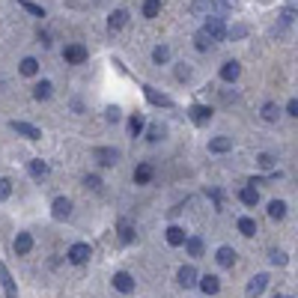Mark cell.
Masks as SVG:
<instances>
[{
	"mask_svg": "<svg viewBox=\"0 0 298 298\" xmlns=\"http://www.w3.org/2000/svg\"><path fill=\"white\" fill-rule=\"evenodd\" d=\"M93 158H96L102 167H113V164L120 161V152L110 149V146H96V149H93Z\"/></svg>",
	"mask_w": 298,
	"mask_h": 298,
	"instance_id": "6da1fadb",
	"label": "cell"
},
{
	"mask_svg": "<svg viewBox=\"0 0 298 298\" xmlns=\"http://www.w3.org/2000/svg\"><path fill=\"white\" fill-rule=\"evenodd\" d=\"M9 128H12L15 134H21V137H27V141H42V131H39L36 125H30V123H21V120H12V123H9Z\"/></svg>",
	"mask_w": 298,
	"mask_h": 298,
	"instance_id": "7a4b0ae2",
	"label": "cell"
},
{
	"mask_svg": "<svg viewBox=\"0 0 298 298\" xmlns=\"http://www.w3.org/2000/svg\"><path fill=\"white\" fill-rule=\"evenodd\" d=\"M215 12H218L215 0H191V15H197V18H215Z\"/></svg>",
	"mask_w": 298,
	"mask_h": 298,
	"instance_id": "3957f363",
	"label": "cell"
},
{
	"mask_svg": "<svg viewBox=\"0 0 298 298\" xmlns=\"http://www.w3.org/2000/svg\"><path fill=\"white\" fill-rule=\"evenodd\" d=\"M89 254H93V250H89V245H84V242H78V245H72L69 247V254H66V257H69V263H75V265H84L89 260Z\"/></svg>",
	"mask_w": 298,
	"mask_h": 298,
	"instance_id": "277c9868",
	"label": "cell"
},
{
	"mask_svg": "<svg viewBox=\"0 0 298 298\" xmlns=\"http://www.w3.org/2000/svg\"><path fill=\"white\" fill-rule=\"evenodd\" d=\"M203 30L209 33V39H212V42H221V39L227 36V27H224V21H221V18H209Z\"/></svg>",
	"mask_w": 298,
	"mask_h": 298,
	"instance_id": "5b68a950",
	"label": "cell"
},
{
	"mask_svg": "<svg viewBox=\"0 0 298 298\" xmlns=\"http://www.w3.org/2000/svg\"><path fill=\"white\" fill-rule=\"evenodd\" d=\"M51 215L57 218V221H66V218L72 215V200L69 197H57L54 206H51Z\"/></svg>",
	"mask_w": 298,
	"mask_h": 298,
	"instance_id": "8992f818",
	"label": "cell"
},
{
	"mask_svg": "<svg viewBox=\"0 0 298 298\" xmlns=\"http://www.w3.org/2000/svg\"><path fill=\"white\" fill-rule=\"evenodd\" d=\"M87 57H89V51L84 45H66V51H63V60L66 63H84Z\"/></svg>",
	"mask_w": 298,
	"mask_h": 298,
	"instance_id": "52a82bcc",
	"label": "cell"
},
{
	"mask_svg": "<svg viewBox=\"0 0 298 298\" xmlns=\"http://www.w3.org/2000/svg\"><path fill=\"white\" fill-rule=\"evenodd\" d=\"M265 286H268V274H257V278H250V283H247V298H260L265 292Z\"/></svg>",
	"mask_w": 298,
	"mask_h": 298,
	"instance_id": "ba28073f",
	"label": "cell"
},
{
	"mask_svg": "<svg viewBox=\"0 0 298 298\" xmlns=\"http://www.w3.org/2000/svg\"><path fill=\"white\" fill-rule=\"evenodd\" d=\"M143 96H146V102L149 105H158V107H170V96H164V93H158L155 87H143Z\"/></svg>",
	"mask_w": 298,
	"mask_h": 298,
	"instance_id": "9c48e42d",
	"label": "cell"
},
{
	"mask_svg": "<svg viewBox=\"0 0 298 298\" xmlns=\"http://www.w3.org/2000/svg\"><path fill=\"white\" fill-rule=\"evenodd\" d=\"M113 289H120V292H134V278L128 274V271H117L113 274Z\"/></svg>",
	"mask_w": 298,
	"mask_h": 298,
	"instance_id": "30bf717a",
	"label": "cell"
},
{
	"mask_svg": "<svg viewBox=\"0 0 298 298\" xmlns=\"http://www.w3.org/2000/svg\"><path fill=\"white\" fill-rule=\"evenodd\" d=\"M0 283H3V292L6 298H18V289H15V281H12V274H9V268L0 263Z\"/></svg>",
	"mask_w": 298,
	"mask_h": 298,
	"instance_id": "8fae6325",
	"label": "cell"
},
{
	"mask_svg": "<svg viewBox=\"0 0 298 298\" xmlns=\"http://www.w3.org/2000/svg\"><path fill=\"white\" fill-rule=\"evenodd\" d=\"M188 113H191V120H194L197 125H206V123L212 120V107H206V105H194Z\"/></svg>",
	"mask_w": 298,
	"mask_h": 298,
	"instance_id": "7c38bea8",
	"label": "cell"
},
{
	"mask_svg": "<svg viewBox=\"0 0 298 298\" xmlns=\"http://www.w3.org/2000/svg\"><path fill=\"white\" fill-rule=\"evenodd\" d=\"M176 281L182 283V286H194V283H197V268H194V265H182L179 274H176Z\"/></svg>",
	"mask_w": 298,
	"mask_h": 298,
	"instance_id": "4fadbf2b",
	"label": "cell"
},
{
	"mask_svg": "<svg viewBox=\"0 0 298 298\" xmlns=\"http://www.w3.org/2000/svg\"><path fill=\"white\" fill-rule=\"evenodd\" d=\"M185 242H188V236H185L182 227H167V245L179 247V245H185Z\"/></svg>",
	"mask_w": 298,
	"mask_h": 298,
	"instance_id": "5bb4252c",
	"label": "cell"
},
{
	"mask_svg": "<svg viewBox=\"0 0 298 298\" xmlns=\"http://www.w3.org/2000/svg\"><path fill=\"white\" fill-rule=\"evenodd\" d=\"M239 72H242V66H239L236 60H230V63H224V66H221V78H224L227 84H233V81L239 78Z\"/></svg>",
	"mask_w": 298,
	"mask_h": 298,
	"instance_id": "9a60e30c",
	"label": "cell"
},
{
	"mask_svg": "<svg viewBox=\"0 0 298 298\" xmlns=\"http://www.w3.org/2000/svg\"><path fill=\"white\" fill-rule=\"evenodd\" d=\"M125 21H128V12L125 9H117V12H110V18H107V27L110 30H123Z\"/></svg>",
	"mask_w": 298,
	"mask_h": 298,
	"instance_id": "2e32d148",
	"label": "cell"
},
{
	"mask_svg": "<svg viewBox=\"0 0 298 298\" xmlns=\"http://www.w3.org/2000/svg\"><path fill=\"white\" fill-rule=\"evenodd\" d=\"M233 149V137H215V141H209V152H230Z\"/></svg>",
	"mask_w": 298,
	"mask_h": 298,
	"instance_id": "e0dca14e",
	"label": "cell"
},
{
	"mask_svg": "<svg viewBox=\"0 0 298 298\" xmlns=\"http://www.w3.org/2000/svg\"><path fill=\"white\" fill-rule=\"evenodd\" d=\"M30 247H33V236H30V233H18L15 254H30Z\"/></svg>",
	"mask_w": 298,
	"mask_h": 298,
	"instance_id": "ac0fdd59",
	"label": "cell"
},
{
	"mask_svg": "<svg viewBox=\"0 0 298 298\" xmlns=\"http://www.w3.org/2000/svg\"><path fill=\"white\" fill-rule=\"evenodd\" d=\"M268 218H271V221L286 218V203H283V200H271V203H268Z\"/></svg>",
	"mask_w": 298,
	"mask_h": 298,
	"instance_id": "d6986e66",
	"label": "cell"
},
{
	"mask_svg": "<svg viewBox=\"0 0 298 298\" xmlns=\"http://www.w3.org/2000/svg\"><path fill=\"white\" fill-rule=\"evenodd\" d=\"M215 260H218V265H221V268H230V265L236 263V250H233V247H221Z\"/></svg>",
	"mask_w": 298,
	"mask_h": 298,
	"instance_id": "ffe728a7",
	"label": "cell"
},
{
	"mask_svg": "<svg viewBox=\"0 0 298 298\" xmlns=\"http://www.w3.org/2000/svg\"><path fill=\"white\" fill-rule=\"evenodd\" d=\"M51 93H54L51 81H39V84L33 87V99H39V102H45V99H51Z\"/></svg>",
	"mask_w": 298,
	"mask_h": 298,
	"instance_id": "44dd1931",
	"label": "cell"
},
{
	"mask_svg": "<svg viewBox=\"0 0 298 298\" xmlns=\"http://www.w3.org/2000/svg\"><path fill=\"white\" fill-rule=\"evenodd\" d=\"M200 289H203L206 295H215V292L221 289V283H218V278H215V274H206V278H200Z\"/></svg>",
	"mask_w": 298,
	"mask_h": 298,
	"instance_id": "7402d4cb",
	"label": "cell"
},
{
	"mask_svg": "<svg viewBox=\"0 0 298 298\" xmlns=\"http://www.w3.org/2000/svg\"><path fill=\"white\" fill-rule=\"evenodd\" d=\"M263 120L265 123H278V120H281V107L274 105V102H265L263 105Z\"/></svg>",
	"mask_w": 298,
	"mask_h": 298,
	"instance_id": "603a6c76",
	"label": "cell"
},
{
	"mask_svg": "<svg viewBox=\"0 0 298 298\" xmlns=\"http://www.w3.org/2000/svg\"><path fill=\"white\" fill-rule=\"evenodd\" d=\"M152 179V164H137V170H134V182L137 185H146Z\"/></svg>",
	"mask_w": 298,
	"mask_h": 298,
	"instance_id": "cb8c5ba5",
	"label": "cell"
},
{
	"mask_svg": "<svg viewBox=\"0 0 298 298\" xmlns=\"http://www.w3.org/2000/svg\"><path fill=\"white\" fill-rule=\"evenodd\" d=\"M239 200H242L245 206H257V200H260V191L247 185V188H242V191H239Z\"/></svg>",
	"mask_w": 298,
	"mask_h": 298,
	"instance_id": "d4e9b609",
	"label": "cell"
},
{
	"mask_svg": "<svg viewBox=\"0 0 298 298\" xmlns=\"http://www.w3.org/2000/svg\"><path fill=\"white\" fill-rule=\"evenodd\" d=\"M239 233L247 236V239L257 236V221H254V218H239Z\"/></svg>",
	"mask_w": 298,
	"mask_h": 298,
	"instance_id": "484cf974",
	"label": "cell"
},
{
	"mask_svg": "<svg viewBox=\"0 0 298 298\" xmlns=\"http://www.w3.org/2000/svg\"><path fill=\"white\" fill-rule=\"evenodd\" d=\"M27 167H30V173H33L36 179H42V176H48V164H45L42 158H33V161H30Z\"/></svg>",
	"mask_w": 298,
	"mask_h": 298,
	"instance_id": "4316f807",
	"label": "cell"
},
{
	"mask_svg": "<svg viewBox=\"0 0 298 298\" xmlns=\"http://www.w3.org/2000/svg\"><path fill=\"white\" fill-rule=\"evenodd\" d=\"M185 247H188L191 257H203V239H200V236H191V239L185 242Z\"/></svg>",
	"mask_w": 298,
	"mask_h": 298,
	"instance_id": "83f0119b",
	"label": "cell"
},
{
	"mask_svg": "<svg viewBox=\"0 0 298 298\" xmlns=\"http://www.w3.org/2000/svg\"><path fill=\"white\" fill-rule=\"evenodd\" d=\"M194 45H197L200 51H209V48H212V45H215V42H212V39H209V33H206V30H200V33L194 36Z\"/></svg>",
	"mask_w": 298,
	"mask_h": 298,
	"instance_id": "f1b7e54d",
	"label": "cell"
},
{
	"mask_svg": "<svg viewBox=\"0 0 298 298\" xmlns=\"http://www.w3.org/2000/svg\"><path fill=\"white\" fill-rule=\"evenodd\" d=\"M36 72H39V63H36L33 57H24V60H21V75L30 78V75H36Z\"/></svg>",
	"mask_w": 298,
	"mask_h": 298,
	"instance_id": "f546056e",
	"label": "cell"
},
{
	"mask_svg": "<svg viewBox=\"0 0 298 298\" xmlns=\"http://www.w3.org/2000/svg\"><path fill=\"white\" fill-rule=\"evenodd\" d=\"M158 12H161V0H146L143 3V15L146 18H155Z\"/></svg>",
	"mask_w": 298,
	"mask_h": 298,
	"instance_id": "4dcf8cb0",
	"label": "cell"
},
{
	"mask_svg": "<svg viewBox=\"0 0 298 298\" xmlns=\"http://www.w3.org/2000/svg\"><path fill=\"white\" fill-rule=\"evenodd\" d=\"M128 131H131V137H137V134L143 131V117L141 113H134V117L128 120Z\"/></svg>",
	"mask_w": 298,
	"mask_h": 298,
	"instance_id": "1f68e13d",
	"label": "cell"
},
{
	"mask_svg": "<svg viewBox=\"0 0 298 298\" xmlns=\"http://www.w3.org/2000/svg\"><path fill=\"white\" fill-rule=\"evenodd\" d=\"M152 60H155L158 66H161V63H167V60H170V48H167V45H158L155 51H152Z\"/></svg>",
	"mask_w": 298,
	"mask_h": 298,
	"instance_id": "d6a6232c",
	"label": "cell"
},
{
	"mask_svg": "<svg viewBox=\"0 0 298 298\" xmlns=\"http://www.w3.org/2000/svg\"><path fill=\"white\" fill-rule=\"evenodd\" d=\"M18 6H21V9H27V12L36 15V18H45V9H42V6H36V3H30V0H21Z\"/></svg>",
	"mask_w": 298,
	"mask_h": 298,
	"instance_id": "836d02e7",
	"label": "cell"
},
{
	"mask_svg": "<svg viewBox=\"0 0 298 298\" xmlns=\"http://www.w3.org/2000/svg\"><path fill=\"white\" fill-rule=\"evenodd\" d=\"M120 239L123 242H134V230H131L128 221H120Z\"/></svg>",
	"mask_w": 298,
	"mask_h": 298,
	"instance_id": "e575fe53",
	"label": "cell"
},
{
	"mask_svg": "<svg viewBox=\"0 0 298 298\" xmlns=\"http://www.w3.org/2000/svg\"><path fill=\"white\" fill-rule=\"evenodd\" d=\"M257 164H260L263 170H271V167H274V155H271V152H260V155H257Z\"/></svg>",
	"mask_w": 298,
	"mask_h": 298,
	"instance_id": "d590c367",
	"label": "cell"
},
{
	"mask_svg": "<svg viewBox=\"0 0 298 298\" xmlns=\"http://www.w3.org/2000/svg\"><path fill=\"white\" fill-rule=\"evenodd\" d=\"M161 137H164V125H149V131H146V141H152V143H155V141H161Z\"/></svg>",
	"mask_w": 298,
	"mask_h": 298,
	"instance_id": "8d00e7d4",
	"label": "cell"
},
{
	"mask_svg": "<svg viewBox=\"0 0 298 298\" xmlns=\"http://www.w3.org/2000/svg\"><path fill=\"white\" fill-rule=\"evenodd\" d=\"M227 36H230V39H245V36H247V24H236V27H230Z\"/></svg>",
	"mask_w": 298,
	"mask_h": 298,
	"instance_id": "74e56055",
	"label": "cell"
},
{
	"mask_svg": "<svg viewBox=\"0 0 298 298\" xmlns=\"http://www.w3.org/2000/svg\"><path fill=\"white\" fill-rule=\"evenodd\" d=\"M9 194H12V182L9 179H0V203L9 200Z\"/></svg>",
	"mask_w": 298,
	"mask_h": 298,
	"instance_id": "f35d334b",
	"label": "cell"
},
{
	"mask_svg": "<svg viewBox=\"0 0 298 298\" xmlns=\"http://www.w3.org/2000/svg\"><path fill=\"white\" fill-rule=\"evenodd\" d=\"M120 117H123V113H120V107H117V105H110L105 110V120H107V123H120Z\"/></svg>",
	"mask_w": 298,
	"mask_h": 298,
	"instance_id": "ab89813d",
	"label": "cell"
},
{
	"mask_svg": "<svg viewBox=\"0 0 298 298\" xmlns=\"http://www.w3.org/2000/svg\"><path fill=\"white\" fill-rule=\"evenodd\" d=\"M295 9H283L281 12V27H286V24H292V21H295Z\"/></svg>",
	"mask_w": 298,
	"mask_h": 298,
	"instance_id": "60d3db41",
	"label": "cell"
},
{
	"mask_svg": "<svg viewBox=\"0 0 298 298\" xmlns=\"http://www.w3.org/2000/svg\"><path fill=\"white\" fill-rule=\"evenodd\" d=\"M268 260H271L274 265H286V254H283V250H271V254H268Z\"/></svg>",
	"mask_w": 298,
	"mask_h": 298,
	"instance_id": "b9f144b4",
	"label": "cell"
},
{
	"mask_svg": "<svg viewBox=\"0 0 298 298\" xmlns=\"http://www.w3.org/2000/svg\"><path fill=\"white\" fill-rule=\"evenodd\" d=\"M84 185L93 188V191H99V188H102V179H99V176H87V179H84Z\"/></svg>",
	"mask_w": 298,
	"mask_h": 298,
	"instance_id": "7bdbcfd3",
	"label": "cell"
},
{
	"mask_svg": "<svg viewBox=\"0 0 298 298\" xmlns=\"http://www.w3.org/2000/svg\"><path fill=\"white\" fill-rule=\"evenodd\" d=\"M176 78H179V81H188V78H191V69H188L185 63H179V69H176Z\"/></svg>",
	"mask_w": 298,
	"mask_h": 298,
	"instance_id": "ee69618b",
	"label": "cell"
},
{
	"mask_svg": "<svg viewBox=\"0 0 298 298\" xmlns=\"http://www.w3.org/2000/svg\"><path fill=\"white\" fill-rule=\"evenodd\" d=\"M286 113H289V117H298V99H292V102L286 105Z\"/></svg>",
	"mask_w": 298,
	"mask_h": 298,
	"instance_id": "f6af8a7d",
	"label": "cell"
},
{
	"mask_svg": "<svg viewBox=\"0 0 298 298\" xmlns=\"http://www.w3.org/2000/svg\"><path fill=\"white\" fill-rule=\"evenodd\" d=\"M39 42H42V48H51V36L48 33H39Z\"/></svg>",
	"mask_w": 298,
	"mask_h": 298,
	"instance_id": "bcb514c9",
	"label": "cell"
},
{
	"mask_svg": "<svg viewBox=\"0 0 298 298\" xmlns=\"http://www.w3.org/2000/svg\"><path fill=\"white\" fill-rule=\"evenodd\" d=\"M221 3H224V9H233V3H236V0H221Z\"/></svg>",
	"mask_w": 298,
	"mask_h": 298,
	"instance_id": "7dc6e473",
	"label": "cell"
},
{
	"mask_svg": "<svg viewBox=\"0 0 298 298\" xmlns=\"http://www.w3.org/2000/svg\"><path fill=\"white\" fill-rule=\"evenodd\" d=\"M274 298H289V295H274Z\"/></svg>",
	"mask_w": 298,
	"mask_h": 298,
	"instance_id": "c3c4849f",
	"label": "cell"
}]
</instances>
